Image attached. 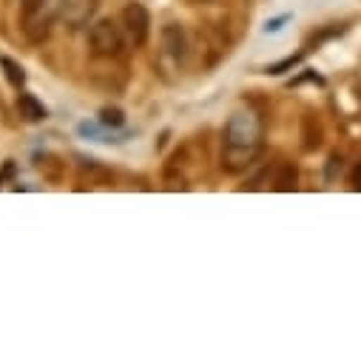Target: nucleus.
Returning a JSON list of instances; mask_svg holds the SVG:
<instances>
[{
    "mask_svg": "<svg viewBox=\"0 0 361 361\" xmlns=\"http://www.w3.org/2000/svg\"><path fill=\"white\" fill-rule=\"evenodd\" d=\"M262 134H264V123L259 111L250 106L236 109L222 131V168L228 173L247 171L262 151Z\"/></svg>",
    "mask_w": 361,
    "mask_h": 361,
    "instance_id": "nucleus-1",
    "label": "nucleus"
},
{
    "mask_svg": "<svg viewBox=\"0 0 361 361\" xmlns=\"http://www.w3.org/2000/svg\"><path fill=\"white\" fill-rule=\"evenodd\" d=\"M88 46L97 57H117L123 51V32L114 20H97L88 29Z\"/></svg>",
    "mask_w": 361,
    "mask_h": 361,
    "instance_id": "nucleus-2",
    "label": "nucleus"
},
{
    "mask_svg": "<svg viewBox=\"0 0 361 361\" xmlns=\"http://www.w3.org/2000/svg\"><path fill=\"white\" fill-rule=\"evenodd\" d=\"M123 29H126V37L131 40V46H145L148 32H151V15L137 0L126 4V9H123Z\"/></svg>",
    "mask_w": 361,
    "mask_h": 361,
    "instance_id": "nucleus-3",
    "label": "nucleus"
},
{
    "mask_svg": "<svg viewBox=\"0 0 361 361\" xmlns=\"http://www.w3.org/2000/svg\"><path fill=\"white\" fill-rule=\"evenodd\" d=\"M162 49H165V54H168L173 63H179V60L185 57L188 43H185V32H183V26L168 23V26L162 29Z\"/></svg>",
    "mask_w": 361,
    "mask_h": 361,
    "instance_id": "nucleus-4",
    "label": "nucleus"
},
{
    "mask_svg": "<svg viewBox=\"0 0 361 361\" xmlns=\"http://www.w3.org/2000/svg\"><path fill=\"white\" fill-rule=\"evenodd\" d=\"M18 111H20V117H23L26 123H40V120H46V106H43L35 94H20V97H18Z\"/></svg>",
    "mask_w": 361,
    "mask_h": 361,
    "instance_id": "nucleus-5",
    "label": "nucleus"
},
{
    "mask_svg": "<svg viewBox=\"0 0 361 361\" xmlns=\"http://www.w3.org/2000/svg\"><path fill=\"white\" fill-rule=\"evenodd\" d=\"M296 179H299V173H296L293 162H282L279 165V173L274 176V188L276 191H293L296 188Z\"/></svg>",
    "mask_w": 361,
    "mask_h": 361,
    "instance_id": "nucleus-6",
    "label": "nucleus"
},
{
    "mask_svg": "<svg viewBox=\"0 0 361 361\" xmlns=\"http://www.w3.org/2000/svg\"><path fill=\"white\" fill-rule=\"evenodd\" d=\"M0 68H4V74H6V80L15 85V88H20L23 82H26V71H23V66L20 63H15L12 57H6V54H0Z\"/></svg>",
    "mask_w": 361,
    "mask_h": 361,
    "instance_id": "nucleus-7",
    "label": "nucleus"
},
{
    "mask_svg": "<svg viewBox=\"0 0 361 361\" xmlns=\"http://www.w3.org/2000/svg\"><path fill=\"white\" fill-rule=\"evenodd\" d=\"M100 123H103L106 128H109V126H111V128H120V126L126 123V117H123L120 109H103V111H100Z\"/></svg>",
    "mask_w": 361,
    "mask_h": 361,
    "instance_id": "nucleus-8",
    "label": "nucleus"
},
{
    "mask_svg": "<svg viewBox=\"0 0 361 361\" xmlns=\"http://www.w3.org/2000/svg\"><path fill=\"white\" fill-rule=\"evenodd\" d=\"M299 60H302V54L285 57V60H279V63H274V66H267V74H285V71H288V68H293Z\"/></svg>",
    "mask_w": 361,
    "mask_h": 361,
    "instance_id": "nucleus-9",
    "label": "nucleus"
},
{
    "mask_svg": "<svg viewBox=\"0 0 361 361\" xmlns=\"http://www.w3.org/2000/svg\"><path fill=\"white\" fill-rule=\"evenodd\" d=\"M288 20H290V15H282V18H274V20H267V23H264V32H267V35H270V32H279V29H282V26H285Z\"/></svg>",
    "mask_w": 361,
    "mask_h": 361,
    "instance_id": "nucleus-10",
    "label": "nucleus"
},
{
    "mask_svg": "<svg viewBox=\"0 0 361 361\" xmlns=\"http://www.w3.org/2000/svg\"><path fill=\"white\" fill-rule=\"evenodd\" d=\"M353 183H355V188L361 191V165H358V168L353 171Z\"/></svg>",
    "mask_w": 361,
    "mask_h": 361,
    "instance_id": "nucleus-11",
    "label": "nucleus"
}]
</instances>
